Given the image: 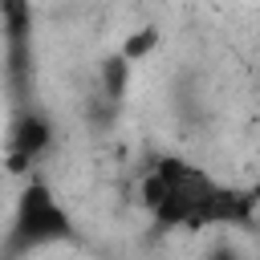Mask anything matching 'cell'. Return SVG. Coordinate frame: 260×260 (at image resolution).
Wrapping results in <instances>:
<instances>
[{
	"label": "cell",
	"mask_w": 260,
	"mask_h": 260,
	"mask_svg": "<svg viewBox=\"0 0 260 260\" xmlns=\"http://www.w3.org/2000/svg\"><path fill=\"white\" fill-rule=\"evenodd\" d=\"M69 232H73V223L61 211V203L53 199L49 183H41V179L24 183V191L16 199V219H12V232H8V252L49 244V240H65Z\"/></svg>",
	"instance_id": "6da1fadb"
},
{
	"label": "cell",
	"mask_w": 260,
	"mask_h": 260,
	"mask_svg": "<svg viewBox=\"0 0 260 260\" xmlns=\"http://www.w3.org/2000/svg\"><path fill=\"white\" fill-rule=\"evenodd\" d=\"M49 142H53V122H49L45 114L24 110V114L12 122V138H8L12 150H24L28 158H41V154L49 150Z\"/></svg>",
	"instance_id": "7a4b0ae2"
},
{
	"label": "cell",
	"mask_w": 260,
	"mask_h": 260,
	"mask_svg": "<svg viewBox=\"0 0 260 260\" xmlns=\"http://www.w3.org/2000/svg\"><path fill=\"white\" fill-rule=\"evenodd\" d=\"M98 81H102V93H106V102H122L126 98V89H130V61L122 57V53H110V57H102V65H98Z\"/></svg>",
	"instance_id": "3957f363"
},
{
	"label": "cell",
	"mask_w": 260,
	"mask_h": 260,
	"mask_svg": "<svg viewBox=\"0 0 260 260\" xmlns=\"http://www.w3.org/2000/svg\"><path fill=\"white\" fill-rule=\"evenodd\" d=\"M138 199H142V207H146L150 215H158V211L171 203V183H167V179L150 167V171L138 179Z\"/></svg>",
	"instance_id": "277c9868"
},
{
	"label": "cell",
	"mask_w": 260,
	"mask_h": 260,
	"mask_svg": "<svg viewBox=\"0 0 260 260\" xmlns=\"http://www.w3.org/2000/svg\"><path fill=\"white\" fill-rule=\"evenodd\" d=\"M154 49H158V28H150V24H146V28H134V32L122 41V49H118V53H122V57L134 65V61L150 57Z\"/></svg>",
	"instance_id": "5b68a950"
},
{
	"label": "cell",
	"mask_w": 260,
	"mask_h": 260,
	"mask_svg": "<svg viewBox=\"0 0 260 260\" xmlns=\"http://www.w3.org/2000/svg\"><path fill=\"white\" fill-rule=\"evenodd\" d=\"M28 171H32V158L24 150H12L8 146V175H28Z\"/></svg>",
	"instance_id": "8992f818"
},
{
	"label": "cell",
	"mask_w": 260,
	"mask_h": 260,
	"mask_svg": "<svg viewBox=\"0 0 260 260\" xmlns=\"http://www.w3.org/2000/svg\"><path fill=\"white\" fill-rule=\"evenodd\" d=\"M211 260H240V256H236V252H223V248H219V252H211Z\"/></svg>",
	"instance_id": "52a82bcc"
}]
</instances>
